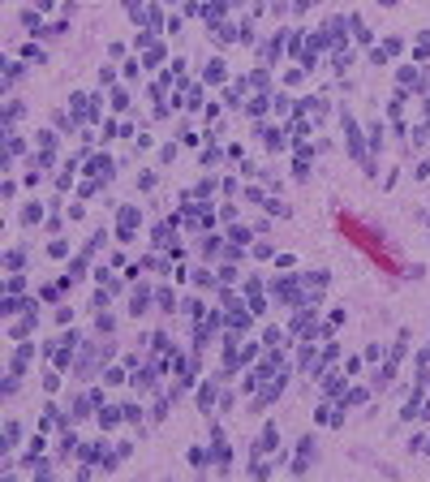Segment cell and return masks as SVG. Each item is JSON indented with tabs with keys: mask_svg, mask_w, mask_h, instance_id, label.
I'll list each match as a JSON object with an SVG mask.
<instances>
[{
	"mask_svg": "<svg viewBox=\"0 0 430 482\" xmlns=\"http://www.w3.org/2000/svg\"><path fill=\"white\" fill-rule=\"evenodd\" d=\"M207 78H211V82H219V78H224V65L211 61V65H207Z\"/></svg>",
	"mask_w": 430,
	"mask_h": 482,
	"instance_id": "3957f363",
	"label": "cell"
},
{
	"mask_svg": "<svg viewBox=\"0 0 430 482\" xmlns=\"http://www.w3.org/2000/svg\"><path fill=\"white\" fill-rule=\"evenodd\" d=\"M22 220H26V224H34V220H39V202H26V211H22Z\"/></svg>",
	"mask_w": 430,
	"mask_h": 482,
	"instance_id": "7a4b0ae2",
	"label": "cell"
},
{
	"mask_svg": "<svg viewBox=\"0 0 430 482\" xmlns=\"http://www.w3.org/2000/svg\"><path fill=\"white\" fill-rule=\"evenodd\" d=\"M48 254H52V258H65V254H69V246H65V241H52V246H48Z\"/></svg>",
	"mask_w": 430,
	"mask_h": 482,
	"instance_id": "277c9868",
	"label": "cell"
},
{
	"mask_svg": "<svg viewBox=\"0 0 430 482\" xmlns=\"http://www.w3.org/2000/svg\"><path fill=\"white\" fill-rule=\"evenodd\" d=\"M340 233H344V237H353V246H357L362 254H370L379 267H387V271H392V258H387V250H383V237H379L374 228H362L353 216H340Z\"/></svg>",
	"mask_w": 430,
	"mask_h": 482,
	"instance_id": "6da1fadb",
	"label": "cell"
}]
</instances>
